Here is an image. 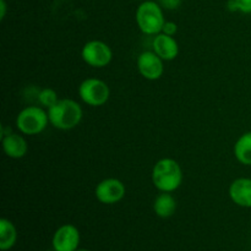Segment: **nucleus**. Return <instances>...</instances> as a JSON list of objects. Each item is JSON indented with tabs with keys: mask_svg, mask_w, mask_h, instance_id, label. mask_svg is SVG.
<instances>
[{
	"mask_svg": "<svg viewBox=\"0 0 251 251\" xmlns=\"http://www.w3.org/2000/svg\"><path fill=\"white\" fill-rule=\"evenodd\" d=\"M183 181V172L173 158H162L152 169V183L161 193H173Z\"/></svg>",
	"mask_w": 251,
	"mask_h": 251,
	"instance_id": "f257e3e1",
	"label": "nucleus"
},
{
	"mask_svg": "<svg viewBox=\"0 0 251 251\" xmlns=\"http://www.w3.org/2000/svg\"><path fill=\"white\" fill-rule=\"evenodd\" d=\"M82 108L76 100L64 98L59 100L48 109L49 123L55 129L71 130L80 124L82 119Z\"/></svg>",
	"mask_w": 251,
	"mask_h": 251,
	"instance_id": "f03ea898",
	"label": "nucleus"
},
{
	"mask_svg": "<svg viewBox=\"0 0 251 251\" xmlns=\"http://www.w3.org/2000/svg\"><path fill=\"white\" fill-rule=\"evenodd\" d=\"M136 22L142 33L149 36H156L161 33L166 22L161 5L149 0L142 2L136 10Z\"/></svg>",
	"mask_w": 251,
	"mask_h": 251,
	"instance_id": "7ed1b4c3",
	"label": "nucleus"
},
{
	"mask_svg": "<svg viewBox=\"0 0 251 251\" xmlns=\"http://www.w3.org/2000/svg\"><path fill=\"white\" fill-rule=\"evenodd\" d=\"M49 123L48 112L36 105H29L22 109L16 118V126L22 134H41Z\"/></svg>",
	"mask_w": 251,
	"mask_h": 251,
	"instance_id": "20e7f679",
	"label": "nucleus"
},
{
	"mask_svg": "<svg viewBox=\"0 0 251 251\" xmlns=\"http://www.w3.org/2000/svg\"><path fill=\"white\" fill-rule=\"evenodd\" d=\"M78 96L83 103L91 107H100L109 100V86L104 81L96 77L83 80L78 86Z\"/></svg>",
	"mask_w": 251,
	"mask_h": 251,
	"instance_id": "39448f33",
	"label": "nucleus"
},
{
	"mask_svg": "<svg viewBox=\"0 0 251 251\" xmlns=\"http://www.w3.org/2000/svg\"><path fill=\"white\" fill-rule=\"evenodd\" d=\"M81 56L83 61L92 68H104L112 61L113 51L107 43L93 39L85 43Z\"/></svg>",
	"mask_w": 251,
	"mask_h": 251,
	"instance_id": "423d86ee",
	"label": "nucleus"
},
{
	"mask_svg": "<svg viewBox=\"0 0 251 251\" xmlns=\"http://www.w3.org/2000/svg\"><path fill=\"white\" fill-rule=\"evenodd\" d=\"M125 185L123 181L115 178H108L96 186L95 195L100 202L104 205H113L119 202L125 196Z\"/></svg>",
	"mask_w": 251,
	"mask_h": 251,
	"instance_id": "0eeeda50",
	"label": "nucleus"
},
{
	"mask_svg": "<svg viewBox=\"0 0 251 251\" xmlns=\"http://www.w3.org/2000/svg\"><path fill=\"white\" fill-rule=\"evenodd\" d=\"M137 70L146 80H158L163 75V60L154 51H144L137 58Z\"/></svg>",
	"mask_w": 251,
	"mask_h": 251,
	"instance_id": "6e6552de",
	"label": "nucleus"
},
{
	"mask_svg": "<svg viewBox=\"0 0 251 251\" xmlns=\"http://www.w3.org/2000/svg\"><path fill=\"white\" fill-rule=\"evenodd\" d=\"M80 244V233L73 225L61 226L53 237V248L55 251H76Z\"/></svg>",
	"mask_w": 251,
	"mask_h": 251,
	"instance_id": "1a4fd4ad",
	"label": "nucleus"
},
{
	"mask_svg": "<svg viewBox=\"0 0 251 251\" xmlns=\"http://www.w3.org/2000/svg\"><path fill=\"white\" fill-rule=\"evenodd\" d=\"M152 49L162 60L171 61L178 56L179 44L173 36L166 33H158L152 41Z\"/></svg>",
	"mask_w": 251,
	"mask_h": 251,
	"instance_id": "9d476101",
	"label": "nucleus"
},
{
	"mask_svg": "<svg viewBox=\"0 0 251 251\" xmlns=\"http://www.w3.org/2000/svg\"><path fill=\"white\" fill-rule=\"evenodd\" d=\"M230 200L240 207L251 208V179L238 178L229 186Z\"/></svg>",
	"mask_w": 251,
	"mask_h": 251,
	"instance_id": "9b49d317",
	"label": "nucleus"
},
{
	"mask_svg": "<svg viewBox=\"0 0 251 251\" xmlns=\"http://www.w3.org/2000/svg\"><path fill=\"white\" fill-rule=\"evenodd\" d=\"M1 144L5 154L10 158H22V157L26 156L27 151H28V145H27V141L24 139V136L14 134V132L4 135Z\"/></svg>",
	"mask_w": 251,
	"mask_h": 251,
	"instance_id": "f8f14e48",
	"label": "nucleus"
},
{
	"mask_svg": "<svg viewBox=\"0 0 251 251\" xmlns=\"http://www.w3.org/2000/svg\"><path fill=\"white\" fill-rule=\"evenodd\" d=\"M176 201L171 193H162L153 202V211L158 217L169 218L176 213Z\"/></svg>",
	"mask_w": 251,
	"mask_h": 251,
	"instance_id": "ddd939ff",
	"label": "nucleus"
},
{
	"mask_svg": "<svg viewBox=\"0 0 251 251\" xmlns=\"http://www.w3.org/2000/svg\"><path fill=\"white\" fill-rule=\"evenodd\" d=\"M234 156L242 164L251 166V131L243 134L234 145Z\"/></svg>",
	"mask_w": 251,
	"mask_h": 251,
	"instance_id": "4468645a",
	"label": "nucleus"
},
{
	"mask_svg": "<svg viewBox=\"0 0 251 251\" xmlns=\"http://www.w3.org/2000/svg\"><path fill=\"white\" fill-rule=\"evenodd\" d=\"M17 239V232L11 221L6 218L0 220V249L2 251L10 250L15 245Z\"/></svg>",
	"mask_w": 251,
	"mask_h": 251,
	"instance_id": "2eb2a0df",
	"label": "nucleus"
},
{
	"mask_svg": "<svg viewBox=\"0 0 251 251\" xmlns=\"http://www.w3.org/2000/svg\"><path fill=\"white\" fill-rule=\"evenodd\" d=\"M38 100L43 107L49 109V108L53 107V105L59 100L58 93H56L53 88H43L42 91H39Z\"/></svg>",
	"mask_w": 251,
	"mask_h": 251,
	"instance_id": "dca6fc26",
	"label": "nucleus"
},
{
	"mask_svg": "<svg viewBox=\"0 0 251 251\" xmlns=\"http://www.w3.org/2000/svg\"><path fill=\"white\" fill-rule=\"evenodd\" d=\"M228 9L230 11H240L243 14H251V0H229Z\"/></svg>",
	"mask_w": 251,
	"mask_h": 251,
	"instance_id": "f3484780",
	"label": "nucleus"
},
{
	"mask_svg": "<svg viewBox=\"0 0 251 251\" xmlns=\"http://www.w3.org/2000/svg\"><path fill=\"white\" fill-rule=\"evenodd\" d=\"M178 32V26H176V22L173 21H166L163 25V28H162V33H166L168 36H176V33Z\"/></svg>",
	"mask_w": 251,
	"mask_h": 251,
	"instance_id": "a211bd4d",
	"label": "nucleus"
},
{
	"mask_svg": "<svg viewBox=\"0 0 251 251\" xmlns=\"http://www.w3.org/2000/svg\"><path fill=\"white\" fill-rule=\"evenodd\" d=\"M159 5L167 10H176L180 6L181 0H158Z\"/></svg>",
	"mask_w": 251,
	"mask_h": 251,
	"instance_id": "6ab92c4d",
	"label": "nucleus"
},
{
	"mask_svg": "<svg viewBox=\"0 0 251 251\" xmlns=\"http://www.w3.org/2000/svg\"><path fill=\"white\" fill-rule=\"evenodd\" d=\"M5 15H6V2L5 0H0V20H4Z\"/></svg>",
	"mask_w": 251,
	"mask_h": 251,
	"instance_id": "aec40b11",
	"label": "nucleus"
},
{
	"mask_svg": "<svg viewBox=\"0 0 251 251\" xmlns=\"http://www.w3.org/2000/svg\"><path fill=\"white\" fill-rule=\"evenodd\" d=\"M76 251H88V250H85V249H77Z\"/></svg>",
	"mask_w": 251,
	"mask_h": 251,
	"instance_id": "412c9836",
	"label": "nucleus"
},
{
	"mask_svg": "<svg viewBox=\"0 0 251 251\" xmlns=\"http://www.w3.org/2000/svg\"><path fill=\"white\" fill-rule=\"evenodd\" d=\"M54 251H55V250H54Z\"/></svg>",
	"mask_w": 251,
	"mask_h": 251,
	"instance_id": "4be33fe9",
	"label": "nucleus"
}]
</instances>
